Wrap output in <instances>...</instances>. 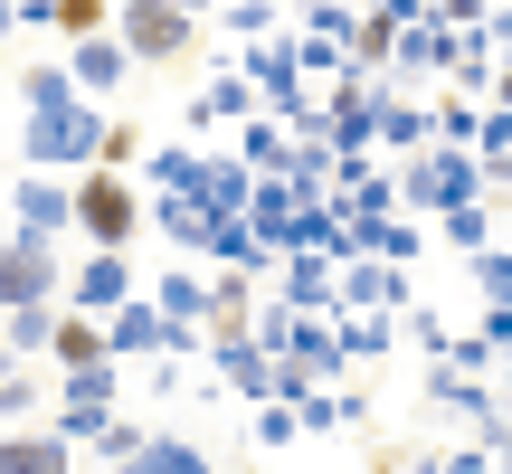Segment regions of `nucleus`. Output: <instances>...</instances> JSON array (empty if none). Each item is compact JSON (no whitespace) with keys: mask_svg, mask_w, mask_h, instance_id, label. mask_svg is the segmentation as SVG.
<instances>
[{"mask_svg":"<svg viewBox=\"0 0 512 474\" xmlns=\"http://www.w3.org/2000/svg\"><path fill=\"white\" fill-rule=\"evenodd\" d=\"M124 474H209V456H190V446H143V456H124Z\"/></svg>","mask_w":512,"mask_h":474,"instance_id":"obj_7","label":"nucleus"},{"mask_svg":"<svg viewBox=\"0 0 512 474\" xmlns=\"http://www.w3.org/2000/svg\"><path fill=\"white\" fill-rule=\"evenodd\" d=\"M76 294H86V304H124V266H114V256H105V266H86V285H76Z\"/></svg>","mask_w":512,"mask_h":474,"instance_id":"obj_8","label":"nucleus"},{"mask_svg":"<svg viewBox=\"0 0 512 474\" xmlns=\"http://www.w3.org/2000/svg\"><path fill=\"white\" fill-rule=\"evenodd\" d=\"M114 67H124L114 48H86V57H76V76H86V86H114Z\"/></svg>","mask_w":512,"mask_h":474,"instance_id":"obj_10","label":"nucleus"},{"mask_svg":"<svg viewBox=\"0 0 512 474\" xmlns=\"http://www.w3.org/2000/svg\"><path fill=\"white\" fill-rule=\"evenodd\" d=\"M57 351H67L76 370H95V332H86V323H57Z\"/></svg>","mask_w":512,"mask_h":474,"instance_id":"obj_9","label":"nucleus"},{"mask_svg":"<svg viewBox=\"0 0 512 474\" xmlns=\"http://www.w3.org/2000/svg\"><path fill=\"white\" fill-rule=\"evenodd\" d=\"M48 247H38V237H10V247H0V304H19V313H29V304H48Z\"/></svg>","mask_w":512,"mask_h":474,"instance_id":"obj_2","label":"nucleus"},{"mask_svg":"<svg viewBox=\"0 0 512 474\" xmlns=\"http://www.w3.org/2000/svg\"><path fill=\"white\" fill-rule=\"evenodd\" d=\"M19 219H29L19 237H48L57 219H76V209H67V190H48V181H29V190H19Z\"/></svg>","mask_w":512,"mask_h":474,"instance_id":"obj_6","label":"nucleus"},{"mask_svg":"<svg viewBox=\"0 0 512 474\" xmlns=\"http://www.w3.org/2000/svg\"><path fill=\"white\" fill-rule=\"evenodd\" d=\"M0 474H67V446L57 437H10L0 446Z\"/></svg>","mask_w":512,"mask_h":474,"instance_id":"obj_5","label":"nucleus"},{"mask_svg":"<svg viewBox=\"0 0 512 474\" xmlns=\"http://www.w3.org/2000/svg\"><path fill=\"white\" fill-rule=\"evenodd\" d=\"M124 38H133V57H171V48L190 38V19H181V10H133Z\"/></svg>","mask_w":512,"mask_h":474,"instance_id":"obj_4","label":"nucleus"},{"mask_svg":"<svg viewBox=\"0 0 512 474\" xmlns=\"http://www.w3.org/2000/svg\"><path fill=\"white\" fill-rule=\"evenodd\" d=\"M86 143H105V133H95V114H38V124H29V152H38V162H76V152H86Z\"/></svg>","mask_w":512,"mask_h":474,"instance_id":"obj_3","label":"nucleus"},{"mask_svg":"<svg viewBox=\"0 0 512 474\" xmlns=\"http://www.w3.org/2000/svg\"><path fill=\"white\" fill-rule=\"evenodd\" d=\"M67 209H76V219H86L95 237H105V247H124V237H133V190H124V181H114V171H95V181H86V190H76V200H67Z\"/></svg>","mask_w":512,"mask_h":474,"instance_id":"obj_1","label":"nucleus"},{"mask_svg":"<svg viewBox=\"0 0 512 474\" xmlns=\"http://www.w3.org/2000/svg\"><path fill=\"white\" fill-rule=\"evenodd\" d=\"M0 29H10V10H0Z\"/></svg>","mask_w":512,"mask_h":474,"instance_id":"obj_11","label":"nucleus"}]
</instances>
